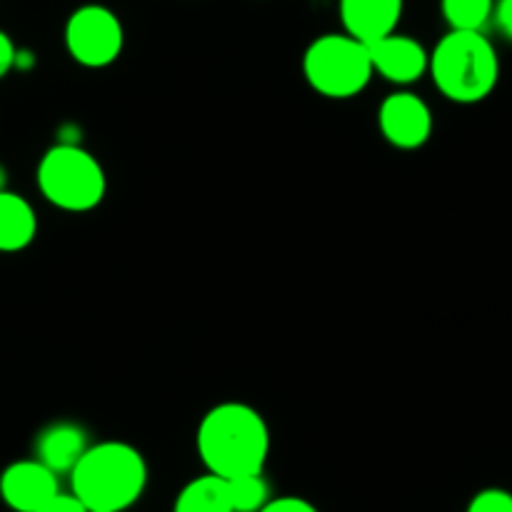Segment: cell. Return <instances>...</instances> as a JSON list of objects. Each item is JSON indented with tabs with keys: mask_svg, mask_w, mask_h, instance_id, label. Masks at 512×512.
Returning a JSON list of instances; mask_svg holds the SVG:
<instances>
[{
	"mask_svg": "<svg viewBox=\"0 0 512 512\" xmlns=\"http://www.w3.org/2000/svg\"><path fill=\"white\" fill-rule=\"evenodd\" d=\"M198 455L218 478L263 473L270 453V430L263 415L245 403H220L205 413L195 435Z\"/></svg>",
	"mask_w": 512,
	"mask_h": 512,
	"instance_id": "1",
	"label": "cell"
},
{
	"mask_svg": "<svg viewBox=\"0 0 512 512\" xmlns=\"http://www.w3.org/2000/svg\"><path fill=\"white\" fill-rule=\"evenodd\" d=\"M148 485V465L128 443L88 445L70 470V488L88 512H125Z\"/></svg>",
	"mask_w": 512,
	"mask_h": 512,
	"instance_id": "2",
	"label": "cell"
},
{
	"mask_svg": "<svg viewBox=\"0 0 512 512\" xmlns=\"http://www.w3.org/2000/svg\"><path fill=\"white\" fill-rule=\"evenodd\" d=\"M430 75L453 103H480L498 85L500 60L483 30H450L430 53Z\"/></svg>",
	"mask_w": 512,
	"mask_h": 512,
	"instance_id": "3",
	"label": "cell"
},
{
	"mask_svg": "<svg viewBox=\"0 0 512 512\" xmlns=\"http://www.w3.org/2000/svg\"><path fill=\"white\" fill-rule=\"evenodd\" d=\"M303 73L315 93L333 100L353 98L373 78L368 43L348 33L320 35L305 50Z\"/></svg>",
	"mask_w": 512,
	"mask_h": 512,
	"instance_id": "4",
	"label": "cell"
},
{
	"mask_svg": "<svg viewBox=\"0 0 512 512\" xmlns=\"http://www.w3.org/2000/svg\"><path fill=\"white\" fill-rule=\"evenodd\" d=\"M38 188L48 203L68 213H85L105 198V173L98 160L80 145L60 143L38 165Z\"/></svg>",
	"mask_w": 512,
	"mask_h": 512,
	"instance_id": "5",
	"label": "cell"
},
{
	"mask_svg": "<svg viewBox=\"0 0 512 512\" xmlns=\"http://www.w3.org/2000/svg\"><path fill=\"white\" fill-rule=\"evenodd\" d=\"M125 33L118 15L105 5H83L65 23V48L85 68H105L123 50Z\"/></svg>",
	"mask_w": 512,
	"mask_h": 512,
	"instance_id": "6",
	"label": "cell"
},
{
	"mask_svg": "<svg viewBox=\"0 0 512 512\" xmlns=\"http://www.w3.org/2000/svg\"><path fill=\"white\" fill-rule=\"evenodd\" d=\"M380 133L400 150H415L433 133V113L420 95L400 90L388 95L378 110Z\"/></svg>",
	"mask_w": 512,
	"mask_h": 512,
	"instance_id": "7",
	"label": "cell"
},
{
	"mask_svg": "<svg viewBox=\"0 0 512 512\" xmlns=\"http://www.w3.org/2000/svg\"><path fill=\"white\" fill-rule=\"evenodd\" d=\"M370 63H373V73L383 75L385 80L395 85H410L418 83L430 65V53L408 35L388 33L383 38L368 43Z\"/></svg>",
	"mask_w": 512,
	"mask_h": 512,
	"instance_id": "8",
	"label": "cell"
},
{
	"mask_svg": "<svg viewBox=\"0 0 512 512\" xmlns=\"http://www.w3.org/2000/svg\"><path fill=\"white\" fill-rule=\"evenodd\" d=\"M58 488V475L40 460H18L0 475V498L15 512H35L43 508Z\"/></svg>",
	"mask_w": 512,
	"mask_h": 512,
	"instance_id": "9",
	"label": "cell"
},
{
	"mask_svg": "<svg viewBox=\"0 0 512 512\" xmlns=\"http://www.w3.org/2000/svg\"><path fill=\"white\" fill-rule=\"evenodd\" d=\"M405 0H340V20L345 33L363 43L395 33Z\"/></svg>",
	"mask_w": 512,
	"mask_h": 512,
	"instance_id": "10",
	"label": "cell"
},
{
	"mask_svg": "<svg viewBox=\"0 0 512 512\" xmlns=\"http://www.w3.org/2000/svg\"><path fill=\"white\" fill-rule=\"evenodd\" d=\"M88 450V435L75 423H53L38 435L35 455L55 475L70 473Z\"/></svg>",
	"mask_w": 512,
	"mask_h": 512,
	"instance_id": "11",
	"label": "cell"
},
{
	"mask_svg": "<svg viewBox=\"0 0 512 512\" xmlns=\"http://www.w3.org/2000/svg\"><path fill=\"white\" fill-rule=\"evenodd\" d=\"M38 233L35 210L23 195L0 190V253H18L28 248Z\"/></svg>",
	"mask_w": 512,
	"mask_h": 512,
	"instance_id": "12",
	"label": "cell"
},
{
	"mask_svg": "<svg viewBox=\"0 0 512 512\" xmlns=\"http://www.w3.org/2000/svg\"><path fill=\"white\" fill-rule=\"evenodd\" d=\"M173 512H233L228 483L213 473L190 480L175 498Z\"/></svg>",
	"mask_w": 512,
	"mask_h": 512,
	"instance_id": "13",
	"label": "cell"
},
{
	"mask_svg": "<svg viewBox=\"0 0 512 512\" xmlns=\"http://www.w3.org/2000/svg\"><path fill=\"white\" fill-rule=\"evenodd\" d=\"M495 0H443L450 30H483L493 18Z\"/></svg>",
	"mask_w": 512,
	"mask_h": 512,
	"instance_id": "14",
	"label": "cell"
},
{
	"mask_svg": "<svg viewBox=\"0 0 512 512\" xmlns=\"http://www.w3.org/2000/svg\"><path fill=\"white\" fill-rule=\"evenodd\" d=\"M225 483H228L233 512H258L270 500V488L263 473L238 475V478H230Z\"/></svg>",
	"mask_w": 512,
	"mask_h": 512,
	"instance_id": "15",
	"label": "cell"
},
{
	"mask_svg": "<svg viewBox=\"0 0 512 512\" xmlns=\"http://www.w3.org/2000/svg\"><path fill=\"white\" fill-rule=\"evenodd\" d=\"M468 512H512V493L500 488H488L470 500Z\"/></svg>",
	"mask_w": 512,
	"mask_h": 512,
	"instance_id": "16",
	"label": "cell"
},
{
	"mask_svg": "<svg viewBox=\"0 0 512 512\" xmlns=\"http://www.w3.org/2000/svg\"><path fill=\"white\" fill-rule=\"evenodd\" d=\"M258 512H318L313 503L303 498H295V495H285V498L268 500Z\"/></svg>",
	"mask_w": 512,
	"mask_h": 512,
	"instance_id": "17",
	"label": "cell"
},
{
	"mask_svg": "<svg viewBox=\"0 0 512 512\" xmlns=\"http://www.w3.org/2000/svg\"><path fill=\"white\" fill-rule=\"evenodd\" d=\"M35 512H88V508L73 493H55L43 508Z\"/></svg>",
	"mask_w": 512,
	"mask_h": 512,
	"instance_id": "18",
	"label": "cell"
},
{
	"mask_svg": "<svg viewBox=\"0 0 512 512\" xmlns=\"http://www.w3.org/2000/svg\"><path fill=\"white\" fill-rule=\"evenodd\" d=\"M15 55H18V50H15L13 40L0 30V78H5L15 68Z\"/></svg>",
	"mask_w": 512,
	"mask_h": 512,
	"instance_id": "19",
	"label": "cell"
},
{
	"mask_svg": "<svg viewBox=\"0 0 512 512\" xmlns=\"http://www.w3.org/2000/svg\"><path fill=\"white\" fill-rule=\"evenodd\" d=\"M493 15L498 20V28L512 40V0H498Z\"/></svg>",
	"mask_w": 512,
	"mask_h": 512,
	"instance_id": "20",
	"label": "cell"
},
{
	"mask_svg": "<svg viewBox=\"0 0 512 512\" xmlns=\"http://www.w3.org/2000/svg\"><path fill=\"white\" fill-rule=\"evenodd\" d=\"M3 185H5V170H3V165H0V190H5Z\"/></svg>",
	"mask_w": 512,
	"mask_h": 512,
	"instance_id": "21",
	"label": "cell"
}]
</instances>
